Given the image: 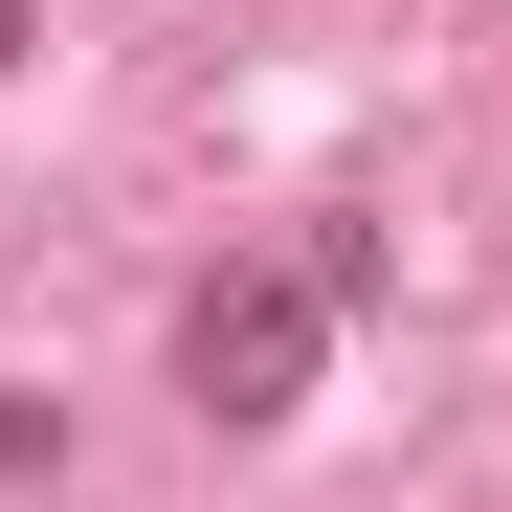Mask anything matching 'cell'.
<instances>
[{"mask_svg":"<svg viewBox=\"0 0 512 512\" xmlns=\"http://www.w3.org/2000/svg\"><path fill=\"white\" fill-rule=\"evenodd\" d=\"M334 312H357V245H245V268H201V312H179V379L223 423H290L312 357H334Z\"/></svg>","mask_w":512,"mask_h":512,"instance_id":"cell-1","label":"cell"}]
</instances>
